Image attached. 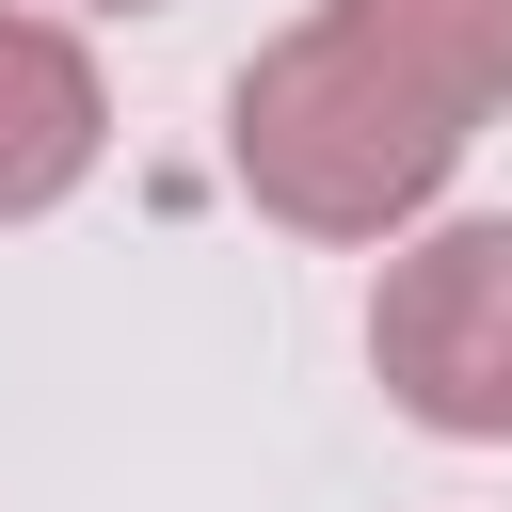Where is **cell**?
Listing matches in <instances>:
<instances>
[{
	"label": "cell",
	"mask_w": 512,
	"mask_h": 512,
	"mask_svg": "<svg viewBox=\"0 0 512 512\" xmlns=\"http://www.w3.org/2000/svg\"><path fill=\"white\" fill-rule=\"evenodd\" d=\"M512 112V0H320L224 96V176L288 240H400Z\"/></svg>",
	"instance_id": "1"
},
{
	"label": "cell",
	"mask_w": 512,
	"mask_h": 512,
	"mask_svg": "<svg viewBox=\"0 0 512 512\" xmlns=\"http://www.w3.org/2000/svg\"><path fill=\"white\" fill-rule=\"evenodd\" d=\"M368 368L416 432L448 448H512V208L480 224H432L384 256V304H368Z\"/></svg>",
	"instance_id": "2"
},
{
	"label": "cell",
	"mask_w": 512,
	"mask_h": 512,
	"mask_svg": "<svg viewBox=\"0 0 512 512\" xmlns=\"http://www.w3.org/2000/svg\"><path fill=\"white\" fill-rule=\"evenodd\" d=\"M112 144V80L64 16H16L0 0V224H48Z\"/></svg>",
	"instance_id": "3"
},
{
	"label": "cell",
	"mask_w": 512,
	"mask_h": 512,
	"mask_svg": "<svg viewBox=\"0 0 512 512\" xmlns=\"http://www.w3.org/2000/svg\"><path fill=\"white\" fill-rule=\"evenodd\" d=\"M96 16H160V0H96Z\"/></svg>",
	"instance_id": "4"
}]
</instances>
